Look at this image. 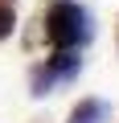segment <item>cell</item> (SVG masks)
Instances as JSON below:
<instances>
[{"mask_svg":"<svg viewBox=\"0 0 119 123\" xmlns=\"http://www.w3.org/2000/svg\"><path fill=\"white\" fill-rule=\"evenodd\" d=\"M45 41L53 49H78L90 41V17L74 0H57L45 12Z\"/></svg>","mask_w":119,"mask_h":123,"instance_id":"obj_1","label":"cell"},{"mask_svg":"<svg viewBox=\"0 0 119 123\" xmlns=\"http://www.w3.org/2000/svg\"><path fill=\"white\" fill-rule=\"evenodd\" d=\"M78 70H82L78 49H53V57H45V66H33V74H29V90H33L37 98H45L53 86L74 82Z\"/></svg>","mask_w":119,"mask_h":123,"instance_id":"obj_2","label":"cell"},{"mask_svg":"<svg viewBox=\"0 0 119 123\" xmlns=\"http://www.w3.org/2000/svg\"><path fill=\"white\" fill-rule=\"evenodd\" d=\"M107 119H111V107L103 98H82L70 111V123H107Z\"/></svg>","mask_w":119,"mask_h":123,"instance_id":"obj_3","label":"cell"},{"mask_svg":"<svg viewBox=\"0 0 119 123\" xmlns=\"http://www.w3.org/2000/svg\"><path fill=\"white\" fill-rule=\"evenodd\" d=\"M17 29V0H0V41Z\"/></svg>","mask_w":119,"mask_h":123,"instance_id":"obj_4","label":"cell"}]
</instances>
